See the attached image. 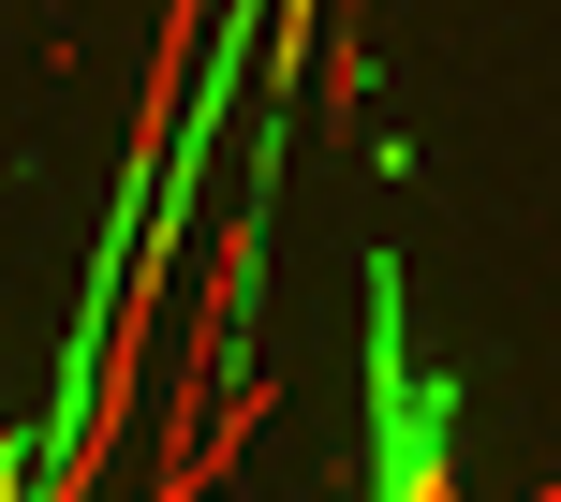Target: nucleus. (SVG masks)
Here are the masks:
<instances>
[{"label": "nucleus", "instance_id": "nucleus-1", "mask_svg": "<svg viewBox=\"0 0 561 502\" xmlns=\"http://www.w3.org/2000/svg\"><path fill=\"white\" fill-rule=\"evenodd\" d=\"M252 266H266V207H237V223H222V251L193 266V296H178V340H163V458H148V488H163V474H193V444H207V399L237 385Z\"/></svg>", "mask_w": 561, "mask_h": 502}, {"label": "nucleus", "instance_id": "nucleus-2", "mask_svg": "<svg viewBox=\"0 0 561 502\" xmlns=\"http://www.w3.org/2000/svg\"><path fill=\"white\" fill-rule=\"evenodd\" d=\"M207 104V0H163V30H148V89H134V178H118V207H163L178 193V134H193Z\"/></svg>", "mask_w": 561, "mask_h": 502}, {"label": "nucleus", "instance_id": "nucleus-3", "mask_svg": "<svg viewBox=\"0 0 561 502\" xmlns=\"http://www.w3.org/2000/svg\"><path fill=\"white\" fill-rule=\"evenodd\" d=\"M517 502H561V474H547V488H517Z\"/></svg>", "mask_w": 561, "mask_h": 502}]
</instances>
